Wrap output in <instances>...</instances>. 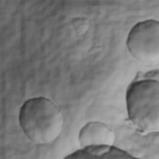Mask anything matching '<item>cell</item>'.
<instances>
[{"mask_svg":"<svg viewBox=\"0 0 159 159\" xmlns=\"http://www.w3.org/2000/svg\"><path fill=\"white\" fill-rule=\"evenodd\" d=\"M19 124L24 134L35 144L55 142L63 128V116L60 108L46 97H34L21 106Z\"/></svg>","mask_w":159,"mask_h":159,"instance_id":"1","label":"cell"},{"mask_svg":"<svg viewBox=\"0 0 159 159\" xmlns=\"http://www.w3.org/2000/svg\"><path fill=\"white\" fill-rule=\"evenodd\" d=\"M130 122L143 132L159 130V83L157 80L133 82L125 94Z\"/></svg>","mask_w":159,"mask_h":159,"instance_id":"2","label":"cell"},{"mask_svg":"<svg viewBox=\"0 0 159 159\" xmlns=\"http://www.w3.org/2000/svg\"><path fill=\"white\" fill-rule=\"evenodd\" d=\"M127 48L137 61L157 65L159 62V22L149 19L135 24L128 34Z\"/></svg>","mask_w":159,"mask_h":159,"instance_id":"3","label":"cell"},{"mask_svg":"<svg viewBox=\"0 0 159 159\" xmlns=\"http://www.w3.org/2000/svg\"><path fill=\"white\" fill-rule=\"evenodd\" d=\"M81 147L89 145H112L114 142V132L102 122H89L82 127L78 134Z\"/></svg>","mask_w":159,"mask_h":159,"instance_id":"4","label":"cell"},{"mask_svg":"<svg viewBox=\"0 0 159 159\" xmlns=\"http://www.w3.org/2000/svg\"><path fill=\"white\" fill-rule=\"evenodd\" d=\"M70 158H132V155L122 149L112 145H89L68 155Z\"/></svg>","mask_w":159,"mask_h":159,"instance_id":"5","label":"cell"}]
</instances>
